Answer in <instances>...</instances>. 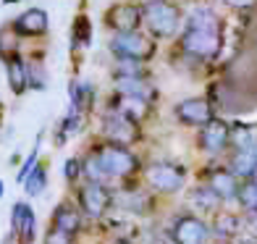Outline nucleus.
I'll return each mask as SVG.
<instances>
[{"instance_id": "obj_1", "label": "nucleus", "mask_w": 257, "mask_h": 244, "mask_svg": "<svg viewBox=\"0 0 257 244\" xmlns=\"http://www.w3.org/2000/svg\"><path fill=\"white\" fill-rule=\"evenodd\" d=\"M220 48V24L210 8H194L184 32V50L197 58H213Z\"/></svg>"}, {"instance_id": "obj_2", "label": "nucleus", "mask_w": 257, "mask_h": 244, "mask_svg": "<svg viewBox=\"0 0 257 244\" xmlns=\"http://www.w3.org/2000/svg\"><path fill=\"white\" fill-rule=\"evenodd\" d=\"M95 155L100 160V166L105 171L108 179H126L134 176L139 171V160L128 147H118V145H102L95 150Z\"/></svg>"}, {"instance_id": "obj_3", "label": "nucleus", "mask_w": 257, "mask_h": 244, "mask_svg": "<svg viewBox=\"0 0 257 244\" xmlns=\"http://www.w3.org/2000/svg\"><path fill=\"white\" fill-rule=\"evenodd\" d=\"M142 19L147 29L158 34V37H173L181 24V14L176 6L171 3H163V0H153V3H147L145 11H142Z\"/></svg>"}, {"instance_id": "obj_4", "label": "nucleus", "mask_w": 257, "mask_h": 244, "mask_svg": "<svg viewBox=\"0 0 257 244\" xmlns=\"http://www.w3.org/2000/svg\"><path fill=\"white\" fill-rule=\"evenodd\" d=\"M76 200H79L81 215L97 220L113 207V192L105 187V184H87L84 181L76 192Z\"/></svg>"}, {"instance_id": "obj_5", "label": "nucleus", "mask_w": 257, "mask_h": 244, "mask_svg": "<svg viewBox=\"0 0 257 244\" xmlns=\"http://www.w3.org/2000/svg\"><path fill=\"white\" fill-rule=\"evenodd\" d=\"M145 181L160 194H173V192L184 189L186 173L184 168L173 166V163H150L145 168Z\"/></svg>"}, {"instance_id": "obj_6", "label": "nucleus", "mask_w": 257, "mask_h": 244, "mask_svg": "<svg viewBox=\"0 0 257 244\" xmlns=\"http://www.w3.org/2000/svg\"><path fill=\"white\" fill-rule=\"evenodd\" d=\"M210 226L197 215H179L171 226V241L173 244H207Z\"/></svg>"}, {"instance_id": "obj_7", "label": "nucleus", "mask_w": 257, "mask_h": 244, "mask_svg": "<svg viewBox=\"0 0 257 244\" xmlns=\"http://www.w3.org/2000/svg\"><path fill=\"white\" fill-rule=\"evenodd\" d=\"M102 134H105V139H108V145L126 147V145H132V142L139 139V126L132 118H126V115L113 110L102 118Z\"/></svg>"}, {"instance_id": "obj_8", "label": "nucleus", "mask_w": 257, "mask_h": 244, "mask_svg": "<svg viewBox=\"0 0 257 244\" xmlns=\"http://www.w3.org/2000/svg\"><path fill=\"white\" fill-rule=\"evenodd\" d=\"M113 53H118L121 58H128V61H142V58H150L155 50V45L150 42L145 34L139 32H126V34H115V40L110 42Z\"/></svg>"}, {"instance_id": "obj_9", "label": "nucleus", "mask_w": 257, "mask_h": 244, "mask_svg": "<svg viewBox=\"0 0 257 244\" xmlns=\"http://www.w3.org/2000/svg\"><path fill=\"white\" fill-rule=\"evenodd\" d=\"M11 228L19 236L21 244H32L34 236H37V218H34V210L29 207V202H16L14 213H11Z\"/></svg>"}, {"instance_id": "obj_10", "label": "nucleus", "mask_w": 257, "mask_h": 244, "mask_svg": "<svg viewBox=\"0 0 257 244\" xmlns=\"http://www.w3.org/2000/svg\"><path fill=\"white\" fill-rule=\"evenodd\" d=\"M176 115L179 121L184 124H192V126H205L213 121V108L210 102L202 100V97H192V100H184L176 105Z\"/></svg>"}, {"instance_id": "obj_11", "label": "nucleus", "mask_w": 257, "mask_h": 244, "mask_svg": "<svg viewBox=\"0 0 257 244\" xmlns=\"http://www.w3.org/2000/svg\"><path fill=\"white\" fill-rule=\"evenodd\" d=\"M228 134H231V129L223 124V121H210V124H205L202 126V134H200V147L205 150V153H210V155H218L220 150H223L226 145H228Z\"/></svg>"}, {"instance_id": "obj_12", "label": "nucleus", "mask_w": 257, "mask_h": 244, "mask_svg": "<svg viewBox=\"0 0 257 244\" xmlns=\"http://www.w3.org/2000/svg\"><path fill=\"white\" fill-rule=\"evenodd\" d=\"M81 220H84V215H81V210L71 202H61L53 210V228L63 231L68 236H76L81 231Z\"/></svg>"}, {"instance_id": "obj_13", "label": "nucleus", "mask_w": 257, "mask_h": 244, "mask_svg": "<svg viewBox=\"0 0 257 244\" xmlns=\"http://www.w3.org/2000/svg\"><path fill=\"white\" fill-rule=\"evenodd\" d=\"M207 189L213 192L220 202H223V200H233L236 192H239V181H236V176H233L231 171L215 168V171H210V176H207Z\"/></svg>"}, {"instance_id": "obj_14", "label": "nucleus", "mask_w": 257, "mask_h": 244, "mask_svg": "<svg viewBox=\"0 0 257 244\" xmlns=\"http://www.w3.org/2000/svg\"><path fill=\"white\" fill-rule=\"evenodd\" d=\"M105 21H108V27H113L118 34H126V32H134L137 24H139V11L134 6H113L108 14H105Z\"/></svg>"}, {"instance_id": "obj_15", "label": "nucleus", "mask_w": 257, "mask_h": 244, "mask_svg": "<svg viewBox=\"0 0 257 244\" xmlns=\"http://www.w3.org/2000/svg\"><path fill=\"white\" fill-rule=\"evenodd\" d=\"M228 171L236 179H252L254 173H257V145L239 147L236 153H233V158H231Z\"/></svg>"}, {"instance_id": "obj_16", "label": "nucleus", "mask_w": 257, "mask_h": 244, "mask_svg": "<svg viewBox=\"0 0 257 244\" xmlns=\"http://www.w3.org/2000/svg\"><path fill=\"white\" fill-rule=\"evenodd\" d=\"M113 207H121V210H126V213L142 215V213H147L150 200H147V194H145V192L118 189V192H113Z\"/></svg>"}, {"instance_id": "obj_17", "label": "nucleus", "mask_w": 257, "mask_h": 244, "mask_svg": "<svg viewBox=\"0 0 257 244\" xmlns=\"http://www.w3.org/2000/svg\"><path fill=\"white\" fill-rule=\"evenodd\" d=\"M48 29V14L42 8H29L16 19V32L21 34H42Z\"/></svg>"}, {"instance_id": "obj_18", "label": "nucleus", "mask_w": 257, "mask_h": 244, "mask_svg": "<svg viewBox=\"0 0 257 244\" xmlns=\"http://www.w3.org/2000/svg\"><path fill=\"white\" fill-rule=\"evenodd\" d=\"M115 84H118L121 97H142V100L150 97V84L142 81L139 76H118Z\"/></svg>"}, {"instance_id": "obj_19", "label": "nucleus", "mask_w": 257, "mask_h": 244, "mask_svg": "<svg viewBox=\"0 0 257 244\" xmlns=\"http://www.w3.org/2000/svg\"><path fill=\"white\" fill-rule=\"evenodd\" d=\"M210 231H215V234L223 236V239H236V234L241 231V218L233 215V213H218Z\"/></svg>"}, {"instance_id": "obj_20", "label": "nucleus", "mask_w": 257, "mask_h": 244, "mask_svg": "<svg viewBox=\"0 0 257 244\" xmlns=\"http://www.w3.org/2000/svg\"><path fill=\"white\" fill-rule=\"evenodd\" d=\"M189 205L194 207V210H200V213H215L218 210V205H220V200L210 192L207 187H200V189H194L192 194H189Z\"/></svg>"}, {"instance_id": "obj_21", "label": "nucleus", "mask_w": 257, "mask_h": 244, "mask_svg": "<svg viewBox=\"0 0 257 244\" xmlns=\"http://www.w3.org/2000/svg\"><path fill=\"white\" fill-rule=\"evenodd\" d=\"M115 113H121V115H126V118H132L137 124L139 118L147 115V100H142V97H121V105H115Z\"/></svg>"}, {"instance_id": "obj_22", "label": "nucleus", "mask_w": 257, "mask_h": 244, "mask_svg": "<svg viewBox=\"0 0 257 244\" xmlns=\"http://www.w3.org/2000/svg\"><path fill=\"white\" fill-rule=\"evenodd\" d=\"M8 81H11V87H14L16 95L24 92V87H27V63L21 61L19 55L8 58Z\"/></svg>"}, {"instance_id": "obj_23", "label": "nucleus", "mask_w": 257, "mask_h": 244, "mask_svg": "<svg viewBox=\"0 0 257 244\" xmlns=\"http://www.w3.org/2000/svg\"><path fill=\"white\" fill-rule=\"evenodd\" d=\"M81 176H84L87 184H105L108 181V176H105V171H102L95 153H89L84 160H81Z\"/></svg>"}, {"instance_id": "obj_24", "label": "nucleus", "mask_w": 257, "mask_h": 244, "mask_svg": "<svg viewBox=\"0 0 257 244\" xmlns=\"http://www.w3.org/2000/svg\"><path fill=\"white\" fill-rule=\"evenodd\" d=\"M45 184H48V168H45L42 163H37V166H34V171L29 173L27 181H24V189H27L29 197H37V194H42Z\"/></svg>"}, {"instance_id": "obj_25", "label": "nucleus", "mask_w": 257, "mask_h": 244, "mask_svg": "<svg viewBox=\"0 0 257 244\" xmlns=\"http://www.w3.org/2000/svg\"><path fill=\"white\" fill-rule=\"evenodd\" d=\"M236 200L241 202L244 210H249V213H257V181L254 179H247L239 187L236 192Z\"/></svg>"}, {"instance_id": "obj_26", "label": "nucleus", "mask_w": 257, "mask_h": 244, "mask_svg": "<svg viewBox=\"0 0 257 244\" xmlns=\"http://www.w3.org/2000/svg\"><path fill=\"white\" fill-rule=\"evenodd\" d=\"M27 84H32L34 89H42V87H45V71H42V63H37V61L27 63Z\"/></svg>"}, {"instance_id": "obj_27", "label": "nucleus", "mask_w": 257, "mask_h": 244, "mask_svg": "<svg viewBox=\"0 0 257 244\" xmlns=\"http://www.w3.org/2000/svg\"><path fill=\"white\" fill-rule=\"evenodd\" d=\"M63 176H66V181H71V184L81 179V158H68L63 163Z\"/></svg>"}, {"instance_id": "obj_28", "label": "nucleus", "mask_w": 257, "mask_h": 244, "mask_svg": "<svg viewBox=\"0 0 257 244\" xmlns=\"http://www.w3.org/2000/svg\"><path fill=\"white\" fill-rule=\"evenodd\" d=\"M34 166H37V147H34L32 153H29V158L24 160V166L19 168V173H16V181H19V184H24V181H27V176L34 171Z\"/></svg>"}, {"instance_id": "obj_29", "label": "nucleus", "mask_w": 257, "mask_h": 244, "mask_svg": "<svg viewBox=\"0 0 257 244\" xmlns=\"http://www.w3.org/2000/svg\"><path fill=\"white\" fill-rule=\"evenodd\" d=\"M42 244H74V236H68V234H63V231H58V228H50L48 234H45Z\"/></svg>"}, {"instance_id": "obj_30", "label": "nucleus", "mask_w": 257, "mask_h": 244, "mask_svg": "<svg viewBox=\"0 0 257 244\" xmlns=\"http://www.w3.org/2000/svg\"><path fill=\"white\" fill-rule=\"evenodd\" d=\"M74 40H76V45H87L89 42V21H87V16L76 19V34H74Z\"/></svg>"}, {"instance_id": "obj_31", "label": "nucleus", "mask_w": 257, "mask_h": 244, "mask_svg": "<svg viewBox=\"0 0 257 244\" xmlns=\"http://www.w3.org/2000/svg\"><path fill=\"white\" fill-rule=\"evenodd\" d=\"M142 71H139L137 61H128V58H121L118 61V76H139Z\"/></svg>"}, {"instance_id": "obj_32", "label": "nucleus", "mask_w": 257, "mask_h": 244, "mask_svg": "<svg viewBox=\"0 0 257 244\" xmlns=\"http://www.w3.org/2000/svg\"><path fill=\"white\" fill-rule=\"evenodd\" d=\"M223 3H228V6H233V8H249V6L257 3V0H223Z\"/></svg>"}, {"instance_id": "obj_33", "label": "nucleus", "mask_w": 257, "mask_h": 244, "mask_svg": "<svg viewBox=\"0 0 257 244\" xmlns=\"http://www.w3.org/2000/svg\"><path fill=\"white\" fill-rule=\"evenodd\" d=\"M231 244H257V241L249 236H236V239H231Z\"/></svg>"}, {"instance_id": "obj_34", "label": "nucleus", "mask_w": 257, "mask_h": 244, "mask_svg": "<svg viewBox=\"0 0 257 244\" xmlns=\"http://www.w3.org/2000/svg\"><path fill=\"white\" fill-rule=\"evenodd\" d=\"M100 244H134V241H128V239H105Z\"/></svg>"}, {"instance_id": "obj_35", "label": "nucleus", "mask_w": 257, "mask_h": 244, "mask_svg": "<svg viewBox=\"0 0 257 244\" xmlns=\"http://www.w3.org/2000/svg\"><path fill=\"white\" fill-rule=\"evenodd\" d=\"M0 197H3V181H0Z\"/></svg>"}]
</instances>
